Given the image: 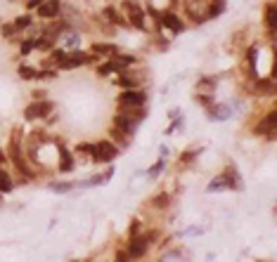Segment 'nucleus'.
Segmentation results:
<instances>
[{"instance_id": "1", "label": "nucleus", "mask_w": 277, "mask_h": 262, "mask_svg": "<svg viewBox=\"0 0 277 262\" xmlns=\"http://www.w3.org/2000/svg\"><path fill=\"white\" fill-rule=\"evenodd\" d=\"M123 109H128V114H126V111L116 114V116H114V125L121 128L126 135H133L135 128H138V125L142 123V118H145V111H142V106H138L135 111H133L130 106H123Z\"/></svg>"}, {"instance_id": "2", "label": "nucleus", "mask_w": 277, "mask_h": 262, "mask_svg": "<svg viewBox=\"0 0 277 262\" xmlns=\"http://www.w3.org/2000/svg\"><path fill=\"white\" fill-rule=\"evenodd\" d=\"M52 109H55L52 102H48V99H36V102H31V104L24 109V118H26V121L45 118V116H50V114H52Z\"/></svg>"}, {"instance_id": "3", "label": "nucleus", "mask_w": 277, "mask_h": 262, "mask_svg": "<svg viewBox=\"0 0 277 262\" xmlns=\"http://www.w3.org/2000/svg\"><path fill=\"white\" fill-rule=\"evenodd\" d=\"M100 57L92 52V54H86V52H71L67 54L62 62H59V69H78V66H83V64H95Z\"/></svg>"}, {"instance_id": "4", "label": "nucleus", "mask_w": 277, "mask_h": 262, "mask_svg": "<svg viewBox=\"0 0 277 262\" xmlns=\"http://www.w3.org/2000/svg\"><path fill=\"white\" fill-rule=\"evenodd\" d=\"M119 156V147L114 144V142H97L95 144V151H92V161H97V163H109L114 158Z\"/></svg>"}, {"instance_id": "5", "label": "nucleus", "mask_w": 277, "mask_h": 262, "mask_svg": "<svg viewBox=\"0 0 277 262\" xmlns=\"http://www.w3.org/2000/svg\"><path fill=\"white\" fill-rule=\"evenodd\" d=\"M7 154H10V161L17 165L19 173H24L26 177H34L31 168L26 165V161H24V156H21V144H19V137H12V140H10V149H7Z\"/></svg>"}, {"instance_id": "6", "label": "nucleus", "mask_w": 277, "mask_h": 262, "mask_svg": "<svg viewBox=\"0 0 277 262\" xmlns=\"http://www.w3.org/2000/svg\"><path fill=\"white\" fill-rule=\"evenodd\" d=\"M147 102V95L142 90H135V87H126L121 95H119V104L121 106H130V109H138V106H145Z\"/></svg>"}, {"instance_id": "7", "label": "nucleus", "mask_w": 277, "mask_h": 262, "mask_svg": "<svg viewBox=\"0 0 277 262\" xmlns=\"http://www.w3.org/2000/svg\"><path fill=\"white\" fill-rule=\"evenodd\" d=\"M183 5L190 21H194V24L206 21V2H202V0H183Z\"/></svg>"}, {"instance_id": "8", "label": "nucleus", "mask_w": 277, "mask_h": 262, "mask_svg": "<svg viewBox=\"0 0 277 262\" xmlns=\"http://www.w3.org/2000/svg\"><path fill=\"white\" fill-rule=\"evenodd\" d=\"M147 250H149V236H140V234L130 236V244H128V258H133V260H138V258L147 255Z\"/></svg>"}, {"instance_id": "9", "label": "nucleus", "mask_w": 277, "mask_h": 262, "mask_svg": "<svg viewBox=\"0 0 277 262\" xmlns=\"http://www.w3.org/2000/svg\"><path fill=\"white\" fill-rule=\"evenodd\" d=\"M159 26H166V29H171L173 33H183L185 31V21L178 17V15H173L171 10L159 15Z\"/></svg>"}, {"instance_id": "10", "label": "nucleus", "mask_w": 277, "mask_h": 262, "mask_svg": "<svg viewBox=\"0 0 277 262\" xmlns=\"http://www.w3.org/2000/svg\"><path fill=\"white\" fill-rule=\"evenodd\" d=\"M59 10H62V0H45V2H40L36 7L40 19H55L59 15Z\"/></svg>"}, {"instance_id": "11", "label": "nucleus", "mask_w": 277, "mask_h": 262, "mask_svg": "<svg viewBox=\"0 0 277 262\" xmlns=\"http://www.w3.org/2000/svg\"><path fill=\"white\" fill-rule=\"evenodd\" d=\"M275 130H277V114L270 111V114L259 123L256 132H259V135H268V140H273V137H275Z\"/></svg>"}, {"instance_id": "12", "label": "nucleus", "mask_w": 277, "mask_h": 262, "mask_svg": "<svg viewBox=\"0 0 277 262\" xmlns=\"http://www.w3.org/2000/svg\"><path fill=\"white\" fill-rule=\"evenodd\" d=\"M109 62H111V66H114V71H123V69H128V66H133L138 59L133 54H114Z\"/></svg>"}, {"instance_id": "13", "label": "nucleus", "mask_w": 277, "mask_h": 262, "mask_svg": "<svg viewBox=\"0 0 277 262\" xmlns=\"http://www.w3.org/2000/svg\"><path fill=\"white\" fill-rule=\"evenodd\" d=\"M263 21H265V26H268L270 35L275 38V26H277V10H275V2H268V5H265V17H263Z\"/></svg>"}, {"instance_id": "14", "label": "nucleus", "mask_w": 277, "mask_h": 262, "mask_svg": "<svg viewBox=\"0 0 277 262\" xmlns=\"http://www.w3.org/2000/svg\"><path fill=\"white\" fill-rule=\"evenodd\" d=\"M102 15H104V19H109L111 24H116V26H121V29H128V19H123L119 12H116V7H104L102 10Z\"/></svg>"}, {"instance_id": "15", "label": "nucleus", "mask_w": 277, "mask_h": 262, "mask_svg": "<svg viewBox=\"0 0 277 262\" xmlns=\"http://www.w3.org/2000/svg\"><path fill=\"white\" fill-rule=\"evenodd\" d=\"M59 170L62 173H71L74 170V158H71V151L69 149H59Z\"/></svg>"}, {"instance_id": "16", "label": "nucleus", "mask_w": 277, "mask_h": 262, "mask_svg": "<svg viewBox=\"0 0 277 262\" xmlns=\"http://www.w3.org/2000/svg\"><path fill=\"white\" fill-rule=\"evenodd\" d=\"M225 12V0H211L206 2V19H213Z\"/></svg>"}, {"instance_id": "17", "label": "nucleus", "mask_w": 277, "mask_h": 262, "mask_svg": "<svg viewBox=\"0 0 277 262\" xmlns=\"http://www.w3.org/2000/svg\"><path fill=\"white\" fill-rule=\"evenodd\" d=\"M95 54H116V45H111V43H92V48H90Z\"/></svg>"}, {"instance_id": "18", "label": "nucleus", "mask_w": 277, "mask_h": 262, "mask_svg": "<svg viewBox=\"0 0 277 262\" xmlns=\"http://www.w3.org/2000/svg\"><path fill=\"white\" fill-rule=\"evenodd\" d=\"M12 187H15V184H12L10 173L0 168V194H10V192H12Z\"/></svg>"}, {"instance_id": "19", "label": "nucleus", "mask_w": 277, "mask_h": 262, "mask_svg": "<svg viewBox=\"0 0 277 262\" xmlns=\"http://www.w3.org/2000/svg\"><path fill=\"white\" fill-rule=\"evenodd\" d=\"M223 180H225V187H232V189H237V187H240V180H237V173H235V168H232V165L223 173Z\"/></svg>"}, {"instance_id": "20", "label": "nucleus", "mask_w": 277, "mask_h": 262, "mask_svg": "<svg viewBox=\"0 0 277 262\" xmlns=\"http://www.w3.org/2000/svg\"><path fill=\"white\" fill-rule=\"evenodd\" d=\"M138 83H140V78H135V76H128L126 71H121V78H119V85L123 87H138Z\"/></svg>"}, {"instance_id": "21", "label": "nucleus", "mask_w": 277, "mask_h": 262, "mask_svg": "<svg viewBox=\"0 0 277 262\" xmlns=\"http://www.w3.org/2000/svg\"><path fill=\"white\" fill-rule=\"evenodd\" d=\"M121 7H123V12H126L128 17H130V15H140V12H145V10L138 5V0H123V5H121Z\"/></svg>"}, {"instance_id": "22", "label": "nucleus", "mask_w": 277, "mask_h": 262, "mask_svg": "<svg viewBox=\"0 0 277 262\" xmlns=\"http://www.w3.org/2000/svg\"><path fill=\"white\" fill-rule=\"evenodd\" d=\"M36 76H38V71L34 69V66H19V78L21 81H36Z\"/></svg>"}, {"instance_id": "23", "label": "nucleus", "mask_w": 277, "mask_h": 262, "mask_svg": "<svg viewBox=\"0 0 277 262\" xmlns=\"http://www.w3.org/2000/svg\"><path fill=\"white\" fill-rule=\"evenodd\" d=\"M31 21H34L31 15H21V17H17L12 24H15V29H17V31H21V29H29V26H31Z\"/></svg>"}, {"instance_id": "24", "label": "nucleus", "mask_w": 277, "mask_h": 262, "mask_svg": "<svg viewBox=\"0 0 277 262\" xmlns=\"http://www.w3.org/2000/svg\"><path fill=\"white\" fill-rule=\"evenodd\" d=\"M227 114H230V109L227 106H216V109H211V118H216V121H225L227 118Z\"/></svg>"}, {"instance_id": "25", "label": "nucleus", "mask_w": 277, "mask_h": 262, "mask_svg": "<svg viewBox=\"0 0 277 262\" xmlns=\"http://www.w3.org/2000/svg\"><path fill=\"white\" fill-rule=\"evenodd\" d=\"M34 50H36V40H34V38H29V40H24V43L19 45V52L24 54V57L29 52H34Z\"/></svg>"}, {"instance_id": "26", "label": "nucleus", "mask_w": 277, "mask_h": 262, "mask_svg": "<svg viewBox=\"0 0 277 262\" xmlns=\"http://www.w3.org/2000/svg\"><path fill=\"white\" fill-rule=\"evenodd\" d=\"M50 189L52 192H71L74 189V182H52Z\"/></svg>"}, {"instance_id": "27", "label": "nucleus", "mask_w": 277, "mask_h": 262, "mask_svg": "<svg viewBox=\"0 0 277 262\" xmlns=\"http://www.w3.org/2000/svg\"><path fill=\"white\" fill-rule=\"evenodd\" d=\"M0 33H2V38H12L17 33V29H15L12 21H7V24H0Z\"/></svg>"}, {"instance_id": "28", "label": "nucleus", "mask_w": 277, "mask_h": 262, "mask_svg": "<svg viewBox=\"0 0 277 262\" xmlns=\"http://www.w3.org/2000/svg\"><path fill=\"white\" fill-rule=\"evenodd\" d=\"M218 189H225V180H223V175L221 177H216V180L208 184V192H218Z\"/></svg>"}, {"instance_id": "29", "label": "nucleus", "mask_w": 277, "mask_h": 262, "mask_svg": "<svg viewBox=\"0 0 277 262\" xmlns=\"http://www.w3.org/2000/svg\"><path fill=\"white\" fill-rule=\"evenodd\" d=\"M52 78H57V71H38L36 81H52Z\"/></svg>"}, {"instance_id": "30", "label": "nucleus", "mask_w": 277, "mask_h": 262, "mask_svg": "<svg viewBox=\"0 0 277 262\" xmlns=\"http://www.w3.org/2000/svg\"><path fill=\"white\" fill-rule=\"evenodd\" d=\"M97 73H100V76H109V73H114V66H111L109 59H107L102 66H97Z\"/></svg>"}, {"instance_id": "31", "label": "nucleus", "mask_w": 277, "mask_h": 262, "mask_svg": "<svg viewBox=\"0 0 277 262\" xmlns=\"http://www.w3.org/2000/svg\"><path fill=\"white\" fill-rule=\"evenodd\" d=\"M64 57H67V52H64V50H50V59H52V62H57V64H59Z\"/></svg>"}, {"instance_id": "32", "label": "nucleus", "mask_w": 277, "mask_h": 262, "mask_svg": "<svg viewBox=\"0 0 277 262\" xmlns=\"http://www.w3.org/2000/svg\"><path fill=\"white\" fill-rule=\"evenodd\" d=\"M67 48H76L78 45V33H67Z\"/></svg>"}, {"instance_id": "33", "label": "nucleus", "mask_w": 277, "mask_h": 262, "mask_svg": "<svg viewBox=\"0 0 277 262\" xmlns=\"http://www.w3.org/2000/svg\"><path fill=\"white\" fill-rule=\"evenodd\" d=\"M197 102L204 106H211L213 104V99H211V95H197Z\"/></svg>"}, {"instance_id": "34", "label": "nucleus", "mask_w": 277, "mask_h": 262, "mask_svg": "<svg viewBox=\"0 0 277 262\" xmlns=\"http://www.w3.org/2000/svg\"><path fill=\"white\" fill-rule=\"evenodd\" d=\"M76 151H86V154H92V151H95V144H76Z\"/></svg>"}, {"instance_id": "35", "label": "nucleus", "mask_w": 277, "mask_h": 262, "mask_svg": "<svg viewBox=\"0 0 277 262\" xmlns=\"http://www.w3.org/2000/svg\"><path fill=\"white\" fill-rule=\"evenodd\" d=\"M154 206H159V208H164V206H168V196H166V194L156 196V198H154Z\"/></svg>"}, {"instance_id": "36", "label": "nucleus", "mask_w": 277, "mask_h": 262, "mask_svg": "<svg viewBox=\"0 0 277 262\" xmlns=\"http://www.w3.org/2000/svg\"><path fill=\"white\" fill-rule=\"evenodd\" d=\"M213 85H216V81H211V78H206V81H199V83H197L199 90H204V87H208V90H211Z\"/></svg>"}, {"instance_id": "37", "label": "nucleus", "mask_w": 277, "mask_h": 262, "mask_svg": "<svg viewBox=\"0 0 277 262\" xmlns=\"http://www.w3.org/2000/svg\"><path fill=\"white\" fill-rule=\"evenodd\" d=\"M161 168H164V161H159V163H156V165H152V168H149V175H152V177H156V175H159V170H161Z\"/></svg>"}, {"instance_id": "38", "label": "nucleus", "mask_w": 277, "mask_h": 262, "mask_svg": "<svg viewBox=\"0 0 277 262\" xmlns=\"http://www.w3.org/2000/svg\"><path fill=\"white\" fill-rule=\"evenodd\" d=\"M40 2H45V0H29V2H26V10H29V12H34Z\"/></svg>"}, {"instance_id": "39", "label": "nucleus", "mask_w": 277, "mask_h": 262, "mask_svg": "<svg viewBox=\"0 0 277 262\" xmlns=\"http://www.w3.org/2000/svg\"><path fill=\"white\" fill-rule=\"evenodd\" d=\"M194 156H197L194 151H187V154H183V156H180V163H190V161H194Z\"/></svg>"}, {"instance_id": "40", "label": "nucleus", "mask_w": 277, "mask_h": 262, "mask_svg": "<svg viewBox=\"0 0 277 262\" xmlns=\"http://www.w3.org/2000/svg\"><path fill=\"white\" fill-rule=\"evenodd\" d=\"M135 234H140V222H138V220L130 225V236H135Z\"/></svg>"}, {"instance_id": "41", "label": "nucleus", "mask_w": 277, "mask_h": 262, "mask_svg": "<svg viewBox=\"0 0 277 262\" xmlns=\"http://www.w3.org/2000/svg\"><path fill=\"white\" fill-rule=\"evenodd\" d=\"M178 5H183V0H171V7H178Z\"/></svg>"}, {"instance_id": "42", "label": "nucleus", "mask_w": 277, "mask_h": 262, "mask_svg": "<svg viewBox=\"0 0 277 262\" xmlns=\"http://www.w3.org/2000/svg\"><path fill=\"white\" fill-rule=\"evenodd\" d=\"M5 161H7V156H5V154H2V151H0V165H2V163H5Z\"/></svg>"}]
</instances>
